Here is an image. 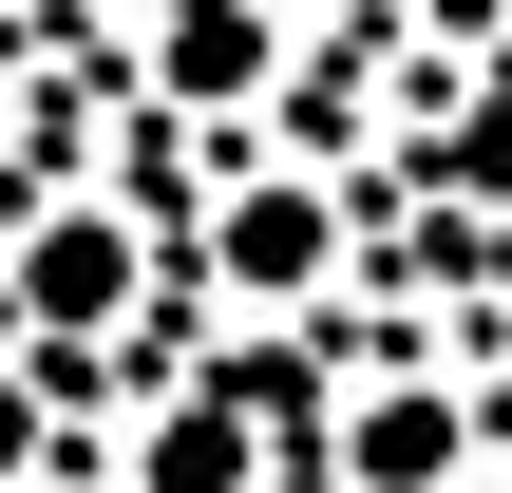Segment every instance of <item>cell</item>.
Here are the masks:
<instances>
[{
	"label": "cell",
	"instance_id": "cell-3",
	"mask_svg": "<svg viewBox=\"0 0 512 493\" xmlns=\"http://www.w3.org/2000/svg\"><path fill=\"white\" fill-rule=\"evenodd\" d=\"M0 304H19V342H114L133 304H152V209L133 190H57V209H0Z\"/></svg>",
	"mask_w": 512,
	"mask_h": 493
},
{
	"label": "cell",
	"instance_id": "cell-6",
	"mask_svg": "<svg viewBox=\"0 0 512 493\" xmlns=\"http://www.w3.org/2000/svg\"><path fill=\"white\" fill-rule=\"evenodd\" d=\"M19 437H38V399H19V380H0V475H19Z\"/></svg>",
	"mask_w": 512,
	"mask_h": 493
},
{
	"label": "cell",
	"instance_id": "cell-2",
	"mask_svg": "<svg viewBox=\"0 0 512 493\" xmlns=\"http://www.w3.org/2000/svg\"><path fill=\"white\" fill-rule=\"evenodd\" d=\"M475 456H494V380L456 342H380L323 399V475L342 493H475Z\"/></svg>",
	"mask_w": 512,
	"mask_h": 493
},
{
	"label": "cell",
	"instance_id": "cell-1",
	"mask_svg": "<svg viewBox=\"0 0 512 493\" xmlns=\"http://www.w3.org/2000/svg\"><path fill=\"white\" fill-rule=\"evenodd\" d=\"M190 266H209V304L247 323V342H285L304 304H342V266H361V190L342 171H247V190H209V228H190Z\"/></svg>",
	"mask_w": 512,
	"mask_h": 493
},
{
	"label": "cell",
	"instance_id": "cell-7",
	"mask_svg": "<svg viewBox=\"0 0 512 493\" xmlns=\"http://www.w3.org/2000/svg\"><path fill=\"white\" fill-rule=\"evenodd\" d=\"M114 19H133V0H114Z\"/></svg>",
	"mask_w": 512,
	"mask_h": 493
},
{
	"label": "cell",
	"instance_id": "cell-4",
	"mask_svg": "<svg viewBox=\"0 0 512 493\" xmlns=\"http://www.w3.org/2000/svg\"><path fill=\"white\" fill-rule=\"evenodd\" d=\"M133 57H152L171 114H266L285 57H304V19L285 0H133Z\"/></svg>",
	"mask_w": 512,
	"mask_h": 493
},
{
	"label": "cell",
	"instance_id": "cell-5",
	"mask_svg": "<svg viewBox=\"0 0 512 493\" xmlns=\"http://www.w3.org/2000/svg\"><path fill=\"white\" fill-rule=\"evenodd\" d=\"M133 493H266V418H247L228 380H171V399L133 418Z\"/></svg>",
	"mask_w": 512,
	"mask_h": 493
}]
</instances>
